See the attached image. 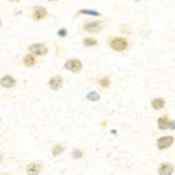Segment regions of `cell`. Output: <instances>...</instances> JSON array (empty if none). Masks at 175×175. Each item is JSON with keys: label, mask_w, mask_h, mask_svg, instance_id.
Instances as JSON below:
<instances>
[{"label": "cell", "mask_w": 175, "mask_h": 175, "mask_svg": "<svg viewBox=\"0 0 175 175\" xmlns=\"http://www.w3.org/2000/svg\"><path fill=\"white\" fill-rule=\"evenodd\" d=\"M47 1H50V2H54V1H58V0H47Z\"/></svg>", "instance_id": "cb8c5ba5"}, {"label": "cell", "mask_w": 175, "mask_h": 175, "mask_svg": "<svg viewBox=\"0 0 175 175\" xmlns=\"http://www.w3.org/2000/svg\"><path fill=\"white\" fill-rule=\"evenodd\" d=\"M87 99L91 101V102H96L98 100H100V95L97 92H95V91H92L90 93H89L88 95H87Z\"/></svg>", "instance_id": "2e32d148"}, {"label": "cell", "mask_w": 175, "mask_h": 175, "mask_svg": "<svg viewBox=\"0 0 175 175\" xmlns=\"http://www.w3.org/2000/svg\"><path fill=\"white\" fill-rule=\"evenodd\" d=\"M3 161V156H2V154H0V163Z\"/></svg>", "instance_id": "7402d4cb"}, {"label": "cell", "mask_w": 175, "mask_h": 175, "mask_svg": "<svg viewBox=\"0 0 175 175\" xmlns=\"http://www.w3.org/2000/svg\"><path fill=\"white\" fill-rule=\"evenodd\" d=\"M0 85L4 88H13L16 85V80L11 75H5L4 77L1 78L0 80Z\"/></svg>", "instance_id": "9c48e42d"}, {"label": "cell", "mask_w": 175, "mask_h": 175, "mask_svg": "<svg viewBox=\"0 0 175 175\" xmlns=\"http://www.w3.org/2000/svg\"><path fill=\"white\" fill-rule=\"evenodd\" d=\"M169 128H170V129H171L172 131H174V128H175L174 121L170 122V123H169Z\"/></svg>", "instance_id": "44dd1931"}, {"label": "cell", "mask_w": 175, "mask_h": 175, "mask_svg": "<svg viewBox=\"0 0 175 175\" xmlns=\"http://www.w3.org/2000/svg\"><path fill=\"white\" fill-rule=\"evenodd\" d=\"M67 30H65V29H61V30L58 32V35L61 36V37H65V36L67 35Z\"/></svg>", "instance_id": "ffe728a7"}, {"label": "cell", "mask_w": 175, "mask_h": 175, "mask_svg": "<svg viewBox=\"0 0 175 175\" xmlns=\"http://www.w3.org/2000/svg\"><path fill=\"white\" fill-rule=\"evenodd\" d=\"M0 121H1V118H0Z\"/></svg>", "instance_id": "4316f807"}, {"label": "cell", "mask_w": 175, "mask_h": 175, "mask_svg": "<svg viewBox=\"0 0 175 175\" xmlns=\"http://www.w3.org/2000/svg\"><path fill=\"white\" fill-rule=\"evenodd\" d=\"M174 141V137L173 136H166V137H162L157 141V146L159 150L170 147Z\"/></svg>", "instance_id": "3957f363"}, {"label": "cell", "mask_w": 175, "mask_h": 175, "mask_svg": "<svg viewBox=\"0 0 175 175\" xmlns=\"http://www.w3.org/2000/svg\"><path fill=\"white\" fill-rule=\"evenodd\" d=\"M63 84V79L61 76H54L49 81V86L53 90H58L62 87Z\"/></svg>", "instance_id": "ba28073f"}, {"label": "cell", "mask_w": 175, "mask_h": 175, "mask_svg": "<svg viewBox=\"0 0 175 175\" xmlns=\"http://www.w3.org/2000/svg\"><path fill=\"white\" fill-rule=\"evenodd\" d=\"M99 84H100L102 87H103V88H108L109 86V84H110V82H109V78L104 77V78H102V79L99 80Z\"/></svg>", "instance_id": "d6986e66"}, {"label": "cell", "mask_w": 175, "mask_h": 175, "mask_svg": "<svg viewBox=\"0 0 175 175\" xmlns=\"http://www.w3.org/2000/svg\"><path fill=\"white\" fill-rule=\"evenodd\" d=\"M151 106L154 109L159 110V109L164 108V106H165V100L162 99V98H156V99L152 100Z\"/></svg>", "instance_id": "8fae6325"}, {"label": "cell", "mask_w": 175, "mask_h": 175, "mask_svg": "<svg viewBox=\"0 0 175 175\" xmlns=\"http://www.w3.org/2000/svg\"><path fill=\"white\" fill-rule=\"evenodd\" d=\"M24 63L27 67H32L36 63V60L32 54H27L24 60Z\"/></svg>", "instance_id": "5bb4252c"}, {"label": "cell", "mask_w": 175, "mask_h": 175, "mask_svg": "<svg viewBox=\"0 0 175 175\" xmlns=\"http://www.w3.org/2000/svg\"><path fill=\"white\" fill-rule=\"evenodd\" d=\"M47 16V10L43 6H35L33 9L32 18L35 20H41Z\"/></svg>", "instance_id": "5b68a950"}, {"label": "cell", "mask_w": 175, "mask_h": 175, "mask_svg": "<svg viewBox=\"0 0 175 175\" xmlns=\"http://www.w3.org/2000/svg\"><path fill=\"white\" fill-rule=\"evenodd\" d=\"M81 67H82L81 62L79 60H76V59H71L67 61L64 65V67L66 69L73 73H78L81 69Z\"/></svg>", "instance_id": "7a4b0ae2"}, {"label": "cell", "mask_w": 175, "mask_h": 175, "mask_svg": "<svg viewBox=\"0 0 175 175\" xmlns=\"http://www.w3.org/2000/svg\"><path fill=\"white\" fill-rule=\"evenodd\" d=\"M83 44H84V46H86V47H93V46H95L96 44H97V41L94 40L93 38H90V37H89V38H85L84 40H83Z\"/></svg>", "instance_id": "e0dca14e"}, {"label": "cell", "mask_w": 175, "mask_h": 175, "mask_svg": "<svg viewBox=\"0 0 175 175\" xmlns=\"http://www.w3.org/2000/svg\"><path fill=\"white\" fill-rule=\"evenodd\" d=\"M79 13L81 14H86V15L94 16V17H99V16H101V13H98L97 11H94V10H86V9H82V10H80Z\"/></svg>", "instance_id": "9a60e30c"}, {"label": "cell", "mask_w": 175, "mask_h": 175, "mask_svg": "<svg viewBox=\"0 0 175 175\" xmlns=\"http://www.w3.org/2000/svg\"><path fill=\"white\" fill-rule=\"evenodd\" d=\"M169 120L167 117H160L159 118L158 120V125H159V128L164 131V130H166L169 128Z\"/></svg>", "instance_id": "7c38bea8"}, {"label": "cell", "mask_w": 175, "mask_h": 175, "mask_svg": "<svg viewBox=\"0 0 175 175\" xmlns=\"http://www.w3.org/2000/svg\"><path fill=\"white\" fill-rule=\"evenodd\" d=\"M110 47L115 51H123L128 47V41L124 38H115L109 43Z\"/></svg>", "instance_id": "6da1fadb"}, {"label": "cell", "mask_w": 175, "mask_h": 175, "mask_svg": "<svg viewBox=\"0 0 175 175\" xmlns=\"http://www.w3.org/2000/svg\"><path fill=\"white\" fill-rule=\"evenodd\" d=\"M65 151V146L61 144H58L56 145H54V147L53 148V156L56 157V156H59L61 154H62Z\"/></svg>", "instance_id": "4fadbf2b"}, {"label": "cell", "mask_w": 175, "mask_h": 175, "mask_svg": "<svg viewBox=\"0 0 175 175\" xmlns=\"http://www.w3.org/2000/svg\"><path fill=\"white\" fill-rule=\"evenodd\" d=\"M134 1H136V2H140L141 0H134Z\"/></svg>", "instance_id": "d4e9b609"}, {"label": "cell", "mask_w": 175, "mask_h": 175, "mask_svg": "<svg viewBox=\"0 0 175 175\" xmlns=\"http://www.w3.org/2000/svg\"><path fill=\"white\" fill-rule=\"evenodd\" d=\"M10 1H12V2H18L19 0H10Z\"/></svg>", "instance_id": "603a6c76"}, {"label": "cell", "mask_w": 175, "mask_h": 175, "mask_svg": "<svg viewBox=\"0 0 175 175\" xmlns=\"http://www.w3.org/2000/svg\"><path fill=\"white\" fill-rule=\"evenodd\" d=\"M2 25V21H1V19H0V26Z\"/></svg>", "instance_id": "484cf974"}, {"label": "cell", "mask_w": 175, "mask_h": 175, "mask_svg": "<svg viewBox=\"0 0 175 175\" xmlns=\"http://www.w3.org/2000/svg\"><path fill=\"white\" fill-rule=\"evenodd\" d=\"M82 151H81V150H78V149H75V150H74L73 151H72V156H73V158L74 159H81V157H82Z\"/></svg>", "instance_id": "ac0fdd59"}, {"label": "cell", "mask_w": 175, "mask_h": 175, "mask_svg": "<svg viewBox=\"0 0 175 175\" xmlns=\"http://www.w3.org/2000/svg\"><path fill=\"white\" fill-rule=\"evenodd\" d=\"M29 50L32 54H36V55H45L48 52V49L46 47V46L41 43H35V44L31 45L29 47Z\"/></svg>", "instance_id": "277c9868"}, {"label": "cell", "mask_w": 175, "mask_h": 175, "mask_svg": "<svg viewBox=\"0 0 175 175\" xmlns=\"http://www.w3.org/2000/svg\"><path fill=\"white\" fill-rule=\"evenodd\" d=\"M174 171V167L170 163H163L159 167V174L160 175H171Z\"/></svg>", "instance_id": "52a82bcc"}, {"label": "cell", "mask_w": 175, "mask_h": 175, "mask_svg": "<svg viewBox=\"0 0 175 175\" xmlns=\"http://www.w3.org/2000/svg\"><path fill=\"white\" fill-rule=\"evenodd\" d=\"M102 22L100 20H95L84 25V30L89 32H97L101 30Z\"/></svg>", "instance_id": "8992f818"}, {"label": "cell", "mask_w": 175, "mask_h": 175, "mask_svg": "<svg viewBox=\"0 0 175 175\" xmlns=\"http://www.w3.org/2000/svg\"><path fill=\"white\" fill-rule=\"evenodd\" d=\"M41 170V165L38 163L30 164L27 168V172L28 175H37Z\"/></svg>", "instance_id": "30bf717a"}]
</instances>
